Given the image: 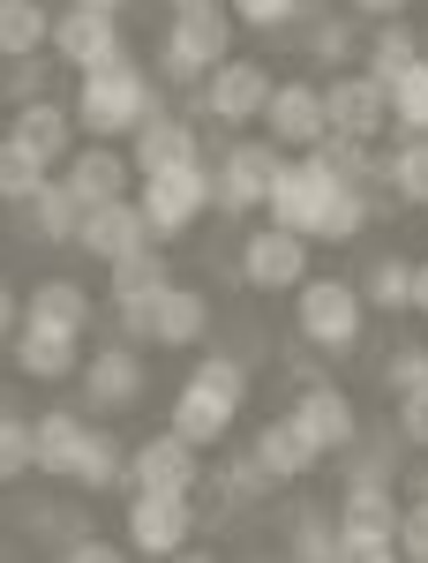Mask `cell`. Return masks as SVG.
I'll return each mask as SVG.
<instances>
[{"mask_svg": "<svg viewBox=\"0 0 428 563\" xmlns=\"http://www.w3.org/2000/svg\"><path fill=\"white\" fill-rule=\"evenodd\" d=\"M263 211H271V225H294V233H308V241H353V233L376 218L369 211V188L339 180L316 151H308V158H286V166L271 174Z\"/></svg>", "mask_w": 428, "mask_h": 563, "instance_id": "cell-1", "label": "cell"}, {"mask_svg": "<svg viewBox=\"0 0 428 563\" xmlns=\"http://www.w3.org/2000/svg\"><path fill=\"white\" fill-rule=\"evenodd\" d=\"M241 406H249V361H241V353H211V361L188 368V384H180V398H173L166 429H180L196 451H204V443H218V435L241 421Z\"/></svg>", "mask_w": 428, "mask_h": 563, "instance_id": "cell-2", "label": "cell"}, {"mask_svg": "<svg viewBox=\"0 0 428 563\" xmlns=\"http://www.w3.org/2000/svg\"><path fill=\"white\" fill-rule=\"evenodd\" d=\"M158 113V84L135 68V60H113V68H90L84 90H76V129L90 135H135V121Z\"/></svg>", "mask_w": 428, "mask_h": 563, "instance_id": "cell-3", "label": "cell"}, {"mask_svg": "<svg viewBox=\"0 0 428 563\" xmlns=\"http://www.w3.org/2000/svg\"><path fill=\"white\" fill-rule=\"evenodd\" d=\"M226 53H233V8L226 0H211V8H173L166 38H158V76L166 84H204Z\"/></svg>", "mask_w": 428, "mask_h": 563, "instance_id": "cell-4", "label": "cell"}, {"mask_svg": "<svg viewBox=\"0 0 428 563\" xmlns=\"http://www.w3.org/2000/svg\"><path fill=\"white\" fill-rule=\"evenodd\" d=\"M135 203H143V218H151V241L166 249V241H180V233H188L196 218L211 211V166H204V158L158 166V174H143Z\"/></svg>", "mask_w": 428, "mask_h": 563, "instance_id": "cell-5", "label": "cell"}, {"mask_svg": "<svg viewBox=\"0 0 428 563\" xmlns=\"http://www.w3.org/2000/svg\"><path fill=\"white\" fill-rule=\"evenodd\" d=\"M361 316H369V301L345 278H300L294 286V323L316 353H353L361 346Z\"/></svg>", "mask_w": 428, "mask_h": 563, "instance_id": "cell-6", "label": "cell"}, {"mask_svg": "<svg viewBox=\"0 0 428 563\" xmlns=\"http://www.w3.org/2000/svg\"><path fill=\"white\" fill-rule=\"evenodd\" d=\"M263 106H271V68L263 60H233V53L196 90V113L218 121V129H249V121H263Z\"/></svg>", "mask_w": 428, "mask_h": 563, "instance_id": "cell-7", "label": "cell"}, {"mask_svg": "<svg viewBox=\"0 0 428 563\" xmlns=\"http://www.w3.org/2000/svg\"><path fill=\"white\" fill-rule=\"evenodd\" d=\"M45 53L68 60L76 76L113 68V60H129V45H121V15H113V8H76V0H68V15H53V45H45Z\"/></svg>", "mask_w": 428, "mask_h": 563, "instance_id": "cell-8", "label": "cell"}, {"mask_svg": "<svg viewBox=\"0 0 428 563\" xmlns=\"http://www.w3.org/2000/svg\"><path fill=\"white\" fill-rule=\"evenodd\" d=\"M196 533L188 488H129V549L135 556H173Z\"/></svg>", "mask_w": 428, "mask_h": 563, "instance_id": "cell-9", "label": "cell"}, {"mask_svg": "<svg viewBox=\"0 0 428 563\" xmlns=\"http://www.w3.org/2000/svg\"><path fill=\"white\" fill-rule=\"evenodd\" d=\"M286 158H278V143H233V151H218L211 166V203L226 218H249L263 211V196H271V174H278Z\"/></svg>", "mask_w": 428, "mask_h": 563, "instance_id": "cell-10", "label": "cell"}, {"mask_svg": "<svg viewBox=\"0 0 428 563\" xmlns=\"http://www.w3.org/2000/svg\"><path fill=\"white\" fill-rule=\"evenodd\" d=\"M241 278L256 286V294H294L300 278H308V233L294 225H263L241 241Z\"/></svg>", "mask_w": 428, "mask_h": 563, "instance_id": "cell-11", "label": "cell"}, {"mask_svg": "<svg viewBox=\"0 0 428 563\" xmlns=\"http://www.w3.org/2000/svg\"><path fill=\"white\" fill-rule=\"evenodd\" d=\"M263 129L271 143H286V151H308V143H323L331 135V113H323V84H271V106H263Z\"/></svg>", "mask_w": 428, "mask_h": 563, "instance_id": "cell-12", "label": "cell"}, {"mask_svg": "<svg viewBox=\"0 0 428 563\" xmlns=\"http://www.w3.org/2000/svg\"><path fill=\"white\" fill-rule=\"evenodd\" d=\"M129 488H188L196 496V481H204V459H196V443L180 429H166V435H143L129 451Z\"/></svg>", "mask_w": 428, "mask_h": 563, "instance_id": "cell-13", "label": "cell"}, {"mask_svg": "<svg viewBox=\"0 0 428 563\" xmlns=\"http://www.w3.org/2000/svg\"><path fill=\"white\" fill-rule=\"evenodd\" d=\"M84 398L90 406H106V413H129V406H143V346H98L84 361Z\"/></svg>", "mask_w": 428, "mask_h": 563, "instance_id": "cell-14", "label": "cell"}, {"mask_svg": "<svg viewBox=\"0 0 428 563\" xmlns=\"http://www.w3.org/2000/svg\"><path fill=\"white\" fill-rule=\"evenodd\" d=\"M76 241H84L98 263H113V256H129V249H143V241H151V218H143V203H135V196H106V203H90V211H84Z\"/></svg>", "mask_w": 428, "mask_h": 563, "instance_id": "cell-15", "label": "cell"}, {"mask_svg": "<svg viewBox=\"0 0 428 563\" xmlns=\"http://www.w3.org/2000/svg\"><path fill=\"white\" fill-rule=\"evenodd\" d=\"M323 113H331V129L339 135H376L391 121V90L361 68V76H331L323 84Z\"/></svg>", "mask_w": 428, "mask_h": 563, "instance_id": "cell-16", "label": "cell"}, {"mask_svg": "<svg viewBox=\"0 0 428 563\" xmlns=\"http://www.w3.org/2000/svg\"><path fill=\"white\" fill-rule=\"evenodd\" d=\"M61 180L84 196V211H90V203L129 196V188H135V158H129V151H113L106 135H90V151H68V174H61Z\"/></svg>", "mask_w": 428, "mask_h": 563, "instance_id": "cell-17", "label": "cell"}, {"mask_svg": "<svg viewBox=\"0 0 428 563\" xmlns=\"http://www.w3.org/2000/svg\"><path fill=\"white\" fill-rule=\"evenodd\" d=\"M294 421L308 429V443H316L323 459H339L345 443L361 435V421H353V406H345V390H339V384H308V390L294 398Z\"/></svg>", "mask_w": 428, "mask_h": 563, "instance_id": "cell-18", "label": "cell"}, {"mask_svg": "<svg viewBox=\"0 0 428 563\" xmlns=\"http://www.w3.org/2000/svg\"><path fill=\"white\" fill-rule=\"evenodd\" d=\"M76 339H84V331H68V323H53V316H23V331H15V368L39 376V384H53V376L76 368Z\"/></svg>", "mask_w": 428, "mask_h": 563, "instance_id": "cell-19", "label": "cell"}, {"mask_svg": "<svg viewBox=\"0 0 428 563\" xmlns=\"http://www.w3.org/2000/svg\"><path fill=\"white\" fill-rule=\"evenodd\" d=\"M76 225H84V196H76L68 180L45 174L39 188L23 196V233H31V241H45V249H53V241H76Z\"/></svg>", "mask_w": 428, "mask_h": 563, "instance_id": "cell-20", "label": "cell"}, {"mask_svg": "<svg viewBox=\"0 0 428 563\" xmlns=\"http://www.w3.org/2000/svg\"><path fill=\"white\" fill-rule=\"evenodd\" d=\"M211 331V301L196 294V286H158V301H151V346H196Z\"/></svg>", "mask_w": 428, "mask_h": 563, "instance_id": "cell-21", "label": "cell"}, {"mask_svg": "<svg viewBox=\"0 0 428 563\" xmlns=\"http://www.w3.org/2000/svg\"><path fill=\"white\" fill-rule=\"evenodd\" d=\"M249 451H256V466L271 481H300V474H316V466H323V451L308 443V429H300L294 413H286V421H271V429H256Z\"/></svg>", "mask_w": 428, "mask_h": 563, "instance_id": "cell-22", "label": "cell"}, {"mask_svg": "<svg viewBox=\"0 0 428 563\" xmlns=\"http://www.w3.org/2000/svg\"><path fill=\"white\" fill-rule=\"evenodd\" d=\"M135 180L143 174H158V166H180V158H204V151H196V129H188V121H180V113H166V106H158V113H151V121H135Z\"/></svg>", "mask_w": 428, "mask_h": 563, "instance_id": "cell-23", "label": "cell"}, {"mask_svg": "<svg viewBox=\"0 0 428 563\" xmlns=\"http://www.w3.org/2000/svg\"><path fill=\"white\" fill-rule=\"evenodd\" d=\"M8 135L31 143L45 166H53V158H68V143H76V113L53 106V98H31V106H15V129H8Z\"/></svg>", "mask_w": 428, "mask_h": 563, "instance_id": "cell-24", "label": "cell"}, {"mask_svg": "<svg viewBox=\"0 0 428 563\" xmlns=\"http://www.w3.org/2000/svg\"><path fill=\"white\" fill-rule=\"evenodd\" d=\"M84 421L76 413H39L31 421V443H39V474H61V481H76V459H84Z\"/></svg>", "mask_w": 428, "mask_h": 563, "instance_id": "cell-25", "label": "cell"}, {"mask_svg": "<svg viewBox=\"0 0 428 563\" xmlns=\"http://www.w3.org/2000/svg\"><path fill=\"white\" fill-rule=\"evenodd\" d=\"M45 45H53L45 0H0V60H23V53H45Z\"/></svg>", "mask_w": 428, "mask_h": 563, "instance_id": "cell-26", "label": "cell"}, {"mask_svg": "<svg viewBox=\"0 0 428 563\" xmlns=\"http://www.w3.org/2000/svg\"><path fill=\"white\" fill-rule=\"evenodd\" d=\"M414 60H421V31H414L406 15H384L376 38H369V76H376V84H398Z\"/></svg>", "mask_w": 428, "mask_h": 563, "instance_id": "cell-27", "label": "cell"}, {"mask_svg": "<svg viewBox=\"0 0 428 563\" xmlns=\"http://www.w3.org/2000/svg\"><path fill=\"white\" fill-rule=\"evenodd\" d=\"M398 488L391 481H345V496H339V519L345 526H384V533H398Z\"/></svg>", "mask_w": 428, "mask_h": 563, "instance_id": "cell-28", "label": "cell"}, {"mask_svg": "<svg viewBox=\"0 0 428 563\" xmlns=\"http://www.w3.org/2000/svg\"><path fill=\"white\" fill-rule=\"evenodd\" d=\"M106 271H113V301H151V294L166 286V256H158V241H143V249H129V256H113Z\"/></svg>", "mask_w": 428, "mask_h": 563, "instance_id": "cell-29", "label": "cell"}, {"mask_svg": "<svg viewBox=\"0 0 428 563\" xmlns=\"http://www.w3.org/2000/svg\"><path fill=\"white\" fill-rule=\"evenodd\" d=\"M384 188L398 196V203H421L428 211V135H406V143L384 158Z\"/></svg>", "mask_w": 428, "mask_h": 563, "instance_id": "cell-30", "label": "cell"}, {"mask_svg": "<svg viewBox=\"0 0 428 563\" xmlns=\"http://www.w3.org/2000/svg\"><path fill=\"white\" fill-rule=\"evenodd\" d=\"M361 301L391 308V316H398V308H414V263H406V256H376L369 271H361Z\"/></svg>", "mask_w": 428, "mask_h": 563, "instance_id": "cell-31", "label": "cell"}, {"mask_svg": "<svg viewBox=\"0 0 428 563\" xmlns=\"http://www.w3.org/2000/svg\"><path fill=\"white\" fill-rule=\"evenodd\" d=\"M384 90H391V121H398V135H428V53Z\"/></svg>", "mask_w": 428, "mask_h": 563, "instance_id": "cell-32", "label": "cell"}, {"mask_svg": "<svg viewBox=\"0 0 428 563\" xmlns=\"http://www.w3.org/2000/svg\"><path fill=\"white\" fill-rule=\"evenodd\" d=\"M286 549L308 563H323V556H339V519L331 511H316V504H300L294 526H286Z\"/></svg>", "mask_w": 428, "mask_h": 563, "instance_id": "cell-33", "label": "cell"}, {"mask_svg": "<svg viewBox=\"0 0 428 563\" xmlns=\"http://www.w3.org/2000/svg\"><path fill=\"white\" fill-rule=\"evenodd\" d=\"M121 474H129V451H121V435L90 429V435H84V459H76V481H84V488H113Z\"/></svg>", "mask_w": 428, "mask_h": 563, "instance_id": "cell-34", "label": "cell"}, {"mask_svg": "<svg viewBox=\"0 0 428 563\" xmlns=\"http://www.w3.org/2000/svg\"><path fill=\"white\" fill-rule=\"evenodd\" d=\"M45 180V158L31 143H15V135H0V203H23L31 188Z\"/></svg>", "mask_w": 428, "mask_h": 563, "instance_id": "cell-35", "label": "cell"}, {"mask_svg": "<svg viewBox=\"0 0 428 563\" xmlns=\"http://www.w3.org/2000/svg\"><path fill=\"white\" fill-rule=\"evenodd\" d=\"M23 316H53V323H68V331H90V294H84V286H68V278H45Z\"/></svg>", "mask_w": 428, "mask_h": 563, "instance_id": "cell-36", "label": "cell"}, {"mask_svg": "<svg viewBox=\"0 0 428 563\" xmlns=\"http://www.w3.org/2000/svg\"><path fill=\"white\" fill-rule=\"evenodd\" d=\"M31 466H39L31 421H23V413H8V398H0V481H23Z\"/></svg>", "mask_w": 428, "mask_h": 563, "instance_id": "cell-37", "label": "cell"}, {"mask_svg": "<svg viewBox=\"0 0 428 563\" xmlns=\"http://www.w3.org/2000/svg\"><path fill=\"white\" fill-rule=\"evenodd\" d=\"M339 556L345 563H391V556H398V533H384V526H345L339 519Z\"/></svg>", "mask_w": 428, "mask_h": 563, "instance_id": "cell-38", "label": "cell"}, {"mask_svg": "<svg viewBox=\"0 0 428 563\" xmlns=\"http://www.w3.org/2000/svg\"><path fill=\"white\" fill-rule=\"evenodd\" d=\"M226 8H233V23H249V31H286V23H300L308 0H226Z\"/></svg>", "mask_w": 428, "mask_h": 563, "instance_id": "cell-39", "label": "cell"}, {"mask_svg": "<svg viewBox=\"0 0 428 563\" xmlns=\"http://www.w3.org/2000/svg\"><path fill=\"white\" fill-rule=\"evenodd\" d=\"M263 488H271V474L256 466V451H249V459H233V466L218 474V496H226V504H249V496H263Z\"/></svg>", "mask_w": 428, "mask_h": 563, "instance_id": "cell-40", "label": "cell"}, {"mask_svg": "<svg viewBox=\"0 0 428 563\" xmlns=\"http://www.w3.org/2000/svg\"><path fill=\"white\" fill-rule=\"evenodd\" d=\"M353 45H361V31L331 15V23H316V38H308V53H316L323 68H339V60H345V53H353Z\"/></svg>", "mask_w": 428, "mask_h": 563, "instance_id": "cell-41", "label": "cell"}, {"mask_svg": "<svg viewBox=\"0 0 428 563\" xmlns=\"http://www.w3.org/2000/svg\"><path fill=\"white\" fill-rule=\"evenodd\" d=\"M31 533H39V541H61V549H68V541L84 533V511H68V504H39V511H31Z\"/></svg>", "mask_w": 428, "mask_h": 563, "instance_id": "cell-42", "label": "cell"}, {"mask_svg": "<svg viewBox=\"0 0 428 563\" xmlns=\"http://www.w3.org/2000/svg\"><path fill=\"white\" fill-rule=\"evenodd\" d=\"M384 384H391V390H421V384H428V346H398V353L384 361Z\"/></svg>", "mask_w": 428, "mask_h": 563, "instance_id": "cell-43", "label": "cell"}, {"mask_svg": "<svg viewBox=\"0 0 428 563\" xmlns=\"http://www.w3.org/2000/svg\"><path fill=\"white\" fill-rule=\"evenodd\" d=\"M398 549H406L414 563H428V488H421V504L398 511Z\"/></svg>", "mask_w": 428, "mask_h": 563, "instance_id": "cell-44", "label": "cell"}, {"mask_svg": "<svg viewBox=\"0 0 428 563\" xmlns=\"http://www.w3.org/2000/svg\"><path fill=\"white\" fill-rule=\"evenodd\" d=\"M8 98H15V106H31V98H45V60H39V53L8 60Z\"/></svg>", "mask_w": 428, "mask_h": 563, "instance_id": "cell-45", "label": "cell"}, {"mask_svg": "<svg viewBox=\"0 0 428 563\" xmlns=\"http://www.w3.org/2000/svg\"><path fill=\"white\" fill-rule=\"evenodd\" d=\"M398 435L428 451V384L421 390H398Z\"/></svg>", "mask_w": 428, "mask_h": 563, "instance_id": "cell-46", "label": "cell"}, {"mask_svg": "<svg viewBox=\"0 0 428 563\" xmlns=\"http://www.w3.org/2000/svg\"><path fill=\"white\" fill-rule=\"evenodd\" d=\"M68 556H76V563H113L121 549H113V541H98V533H76V541H68Z\"/></svg>", "mask_w": 428, "mask_h": 563, "instance_id": "cell-47", "label": "cell"}, {"mask_svg": "<svg viewBox=\"0 0 428 563\" xmlns=\"http://www.w3.org/2000/svg\"><path fill=\"white\" fill-rule=\"evenodd\" d=\"M15 323H23V308H15V294L0 286V339H15Z\"/></svg>", "mask_w": 428, "mask_h": 563, "instance_id": "cell-48", "label": "cell"}, {"mask_svg": "<svg viewBox=\"0 0 428 563\" xmlns=\"http://www.w3.org/2000/svg\"><path fill=\"white\" fill-rule=\"evenodd\" d=\"M353 8H361V15H376V23H384V15H406V8H414V0H353Z\"/></svg>", "mask_w": 428, "mask_h": 563, "instance_id": "cell-49", "label": "cell"}, {"mask_svg": "<svg viewBox=\"0 0 428 563\" xmlns=\"http://www.w3.org/2000/svg\"><path fill=\"white\" fill-rule=\"evenodd\" d=\"M414 308L428 316V263H414Z\"/></svg>", "mask_w": 428, "mask_h": 563, "instance_id": "cell-50", "label": "cell"}, {"mask_svg": "<svg viewBox=\"0 0 428 563\" xmlns=\"http://www.w3.org/2000/svg\"><path fill=\"white\" fill-rule=\"evenodd\" d=\"M76 8H113V15H121V8H129V0H76Z\"/></svg>", "mask_w": 428, "mask_h": 563, "instance_id": "cell-51", "label": "cell"}, {"mask_svg": "<svg viewBox=\"0 0 428 563\" xmlns=\"http://www.w3.org/2000/svg\"><path fill=\"white\" fill-rule=\"evenodd\" d=\"M166 8H211V0H166Z\"/></svg>", "mask_w": 428, "mask_h": 563, "instance_id": "cell-52", "label": "cell"}, {"mask_svg": "<svg viewBox=\"0 0 428 563\" xmlns=\"http://www.w3.org/2000/svg\"><path fill=\"white\" fill-rule=\"evenodd\" d=\"M421 53H428V31H421Z\"/></svg>", "mask_w": 428, "mask_h": 563, "instance_id": "cell-53", "label": "cell"}, {"mask_svg": "<svg viewBox=\"0 0 428 563\" xmlns=\"http://www.w3.org/2000/svg\"><path fill=\"white\" fill-rule=\"evenodd\" d=\"M421 488H428V474H421Z\"/></svg>", "mask_w": 428, "mask_h": 563, "instance_id": "cell-54", "label": "cell"}]
</instances>
